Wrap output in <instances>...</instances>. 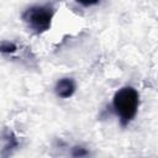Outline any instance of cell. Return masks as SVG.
<instances>
[{"instance_id": "277c9868", "label": "cell", "mask_w": 158, "mask_h": 158, "mask_svg": "<svg viewBox=\"0 0 158 158\" xmlns=\"http://www.w3.org/2000/svg\"><path fill=\"white\" fill-rule=\"evenodd\" d=\"M16 49H17V47H16V44L12 43V42L5 41V42H1V43H0V52H1V53L9 54V53H14Z\"/></svg>"}, {"instance_id": "6da1fadb", "label": "cell", "mask_w": 158, "mask_h": 158, "mask_svg": "<svg viewBox=\"0 0 158 158\" xmlns=\"http://www.w3.org/2000/svg\"><path fill=\"white\" fill-rule=\"evenodd\" d=\"M139 96L136 89H133L132 86H123L116 91L112 100V106L122 126L128 125L133 120L137 114Z\"/></svg>"}, {"instance_id": "7a4b0ae2", "label": "cell", "mask_w": 158, "mask_h": 158, "mask_svg": "<svg viewBox=\"0 0 158 158\" xmlns=\"http://www.w3.org/2000/svg\"><path fill=\"white\" fill-rule=\"evenodd\" d=\"M53 14L54 11L52 7L43 6V5H36V6H31L25 10V12L22 14V20L33 32L42 33L49 30Z\"/></svg>"}, {"instance_id": "5b68a950", "label": "cell", "mask_w": 158, "mask_h": 158, "mask_svg": "<svg viewBox=\"0 0 158 158\" xmlns=\"http://www.w3.org/2000/svg\"><path fill=\"white\" fill-rule=\"evenodd\" d=\"M86 154H88V152L81 147H75L73 149V156H75V157H81V156H86Z\"/></svg>"}, {"instance_id": "8992f818", "label": "cell", "mask_w": 158, "mask_h": 158, "mask_svg": "<svg viewBox=\"0 0 158 158\" xmlns=\"http://www.w3.org/2000/svg\"><path fill=\"white\" fill-rule=\"evenodd\" d=\"M79 4L84 5V6H91V5H95L98 4L100 0H77Z\"/></svg>"}, {"instance_id": "3957f363", "label": "cell", "mask_w": 158, "mask_h": 158, "mask_svg": "<svg viewBox=\"0 0 158 158\" xmlns=\"http://www.w3.org/2000/svg\"><path fill=\"white\" fill-rule=\"evenodd\" d=\"M54 90H56L57 96L62 99L70 98L75 91V83L72 78H63L57 81Z\"/></svg>"}]
</instances>
